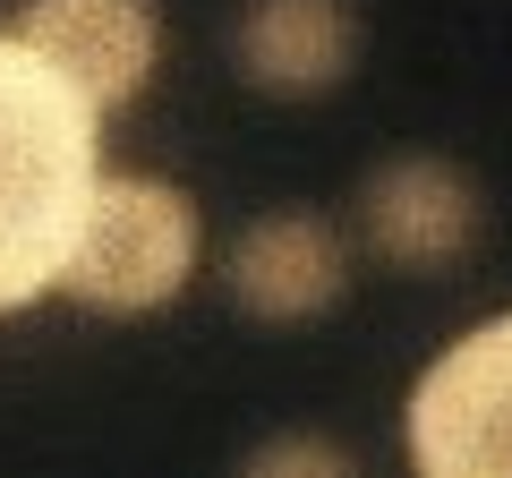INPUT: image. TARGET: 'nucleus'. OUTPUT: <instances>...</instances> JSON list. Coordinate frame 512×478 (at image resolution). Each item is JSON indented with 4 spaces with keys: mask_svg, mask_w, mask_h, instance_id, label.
I'll use <instances>...</instances> for the list:
<instances>
[{
    "mask_svg": "<svg viewBox=\"0 0 512 478\" xmlns=\"http://www.w3.org/2000/svg\"><path fill=\"white\" fill-rule=\"evenodd\" d=\"M103 171V120L0 26V316L52 299Z\"/></svg>",
    "mask_w": 512,
    "mask_h": 478,
    "instance_id": "1",
    "label": "nucleus"
},
{
    "mask_svg": "<svg viewBox=\"0 0 512 478\" xmlns=\"http://www.w3.org/2000/svg\"><path fill=\"white\" fill-rule=\"evenodd\" d=\"M205 274L197 197L163 171H94V197L60 257V299L86 316H163Z\"/></svg>",
    "mask_w": 512,
    "mask_h": 478,
    "instance_id": "2",
    "label": "nucleus"
},
{
    "mask_svg": "<svg viewBox=\"0 0 512 478\" xmlns=\"http://www.w3.org/2000/svg\"><path fill=\"white\" fill-rule=\"evenodd\" d=\"M402 453L427 478H512V316H487L419 368Z\"/></svg>",
    "mask_w": 512,
    "mask_h": 478,
    "instance_id": "3",
    "label": "nucleus"
},
{
    "mask_svg": "<svg viewBox=\"0 0 512 478\" xmlns=\"http://www.w3.org/2000/svg\"><path fill=\"white\" fill-rule=\"evenodd\" d=\"M9 35L94 120L146 103V86L163 77V9L154 0H26L18 18H9Z\"/></svg>",
    "mask_w": 512,
    "mask_h": 478,
    "instance_id": "4",
    "label": "nucleus"
},
{
    "mask_svg": "<svg viewBox=\"0 0 512 478\" xmlns=\"http://www.w3.org/2000/svg\"><path fill=\"white\" fill-rule=\"evenodd\" d=\"M359 248L393 274H444L478 248L487 231V205H478V180L444 154H393L359 180Z\"/></svg>",
    "mask_w": 512,
    "mask_h": 478,
    "instance_id": "5",
    "label": "nucleus"
},
{
    "mask_svg": "<svg viewBox=\"0 0 512 478\" xmlns=\"http://www.w3.org/2000/svg\"><path fill=\"white\" fill-rule=\"evenodd\" d=\"M222 291L256 325H308V316L342 308L350 291V231L316 205H282L231 231L222 248Z\"/></svg>",
    "mask_w": 512,
    "mask_h": 478,
    "instance_id": "6",
    "label": "nucleus"
},
{
    "mask_svg": "<svg viewBox=\"0 0 512 478\" xmlns=\"http://www.w3.org/2000/svg\"><path fill=\"white\" fill-rule=\"evenodd\" d=\"M359 9L350 0H248L231 26V69L274 103H316L359 69Z\"/></svg>",
    "mask_w": 512,
    "mask_h": 478,
    "instance_id": "7",
    "label": "nucleus"
},
{
    "mask_svg": "<svg viewBox=\"0 0 512 478\" xmlns=\"http://www.w3.org/2000/svg\"><path fill=\"white\" fill-rule=\"evenodd\" d=\"M248 470H256V478H282V470L342 478V470H350V453H342V444H325V436H274V444H256V453H248Z\"/></svg>",
    "mask_w": 512,
    "mask_h": 478,
    "instance_id": "8",
    "label": "nucleus"
}]
</instances>
